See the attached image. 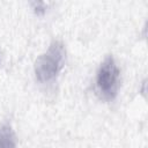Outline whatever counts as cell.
Segmentation results:
<instances>
[{
	"label": "cell",
	"instance_id": "6da1fadb",
	"mask_svg": "<svg viewBox=\"0 0 148 148\" xmlns=\"http://www.w3.org/2000/svg\"><path fill=\"white\" fill-rule=\"evenodd\" d=\"M66 59L65 45L60 40H53L47 51L35 61V74L39 82H49L57 77L62 69Z\"/></svg>",
	"mask_w": 148,
	"mask_h": 148
},
{
	"label": "cell",
	"instance_id": "7a4b0ae2",
	"mask_svg": "<svg viewBox=\"0 0 148 148\" xmlns=\"http://www.w3.org/2000/svg\"><path fill=\"white\" fill-rule=\"evenodd\" d=\"M120 69L112 56H108L101 64L96 75V91L101 98L112 101L118 92Z\"/></svg>",
	"mask_w": 148,
	"mask_h": 148
},
{
	"label": "cell",
	"instance_id": "3957f363",
	"mask_svg": "<svg viewBox=\"0 0 148 148\" xmlns=\"http://www.w3.org/2000/svg\"><path fill=\"white\" fill-rule=\"evenodd\" d=\"M16 146L15 133L9 124H3L0 127V148H9Z\"/></svg>",
	"mask_w": 148,
	"mask_h": 148
},
{
	"label": "cell",
	"instance_id": "277c9868",
	"mask_svg": "<svg viewBox=\"0 0 148 148\" xmlns=\"http://www.w3.org/2000/svg\"><path fill=\"white\" fill-rule=\"evenodd\" d=\"M51 3H52V0H30V5H31V8L34 9V13L39 16L46 13Z\"/></svg>",
	"mask_w": 148,
	"mask_h": 148
}]
</instances>
